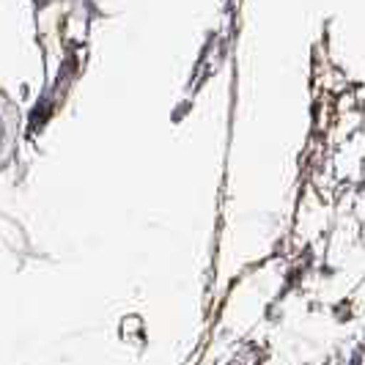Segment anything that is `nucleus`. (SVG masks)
<instances>
[]
</instances>
